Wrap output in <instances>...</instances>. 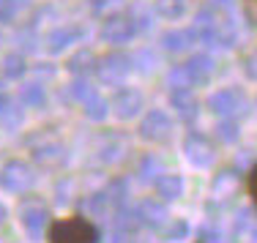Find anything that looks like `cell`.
Masks as SVG:
<instances>
[{
	"label": "cell",
	"mask_w": 257,
	"mask_h": 243,
	"mask_svg": "<svg viewBox=\"0 0 257 243\" xmlns=\"http://www.w3.org/2000/svg\"><path fill=\"white\" fill-rule=\"evenodd\" d=\"M47 243H99V227L85 216H63L47 224Z\"/></svg>",
	"instance_id": "cell-1"
},
{
	"label": "cell",
	"mask_w": 257,
	"mask_h": 243,
	"mask_svg": "<svg viewBox=\"0 0 257 243\" xmlns=\"http://www.w3.org/2000/svg\"><path fill=\"white\" fill-rule=\"evenodd\" d=\"M137 36V28H134V20L128 14H115L104 17L101 28H99V39L104 44H112V47H120V44H128V41Z\"/></svg>",
	"instance_id": "cell-2"
},
{
	"label": "cell",
	"mask_w": 257,
	"mask_h": 243,
	"mask_svg": "<svg viewBox=\"0 0 257 243\" xmlns=\"http://www.w3.org/2000/svg\"><path fill=\"white\" fill-rule=\"evenodd\" d=\"M132 58H128L126 52H109L99 58V66H96V71H99V77L104 82H120L123 77L132 71Z\"/></svg>",
	"instance_id": "cell-3"
},
{
	"label": "cell",
	"mask_w": 257,
	"mask_h": 243,
	"mask_svg": "<svg viewBox=\"0 0 257 243\" xmlns=\"http://www.w3.org/2000/svg\"><path fill=\"white\" fill-rule=\"evenodd\" d=\"M79 36H82V30L74 28V25L55 28V30H50V33H47L44 47H47V52H50V55H60L63 50H69L71 44H77Z\"/></svg>",
	"instance_id": "cell-4"
},
{
	"label": "cell",
	"mask_w": 257,
	"mask_h": 243,
	"mask_svg": "<svg viewBox=\"0 0 257 243\" xmlns=\"http://www.w3.org/2000/svg\"><path fill=\"white\" fill-rule=\"evenodd\" d=\"M112 104H115V112H118L120 118H132V115L143 107V96L134 88H120L118 93H115Z\"/></svg>",
	"instance_id": "cell-5"
},
{
	"label": "cell",
	"mask_w": 257,
	"mask_h": 243,
	"mask_svg": "<svg viewBox=\"0 0 257 243\" xmlns=\"http://www.w3.org/2000/svg\"><path fill=\"white\" fill-rule=\"evenodd\" d=\"M192 44H197V36H194V30H167V33L162 36V47L167 52H186Z\"/></svg>",
	"instance_id": "cell-6"
},
{
	"label": "cell",
	"mask_w": 257,
	"mask_h": 243,
	"mask_svg": "<svg viewBox=\"0 0 257 243\" xmlns=\"http://www.w3.org/2000/svg\"><path fill=\"white\" fill-rule=\"evenodd\" d=\"M213 58L208 52H200V55H192V58L186 60V69H189V77H192V82H208L213 74Z\"/></svg>",
	"instance_id": "cell-7"
},
{
	"label": "cell",
	"mask_w": 257,
	"mask_h": 243,
	"mask_svg": "<svg viewBox=\"0 0 257 243\" xmlns=\"http://www.w3.org/2000/svg\"><path fill=\"white\" fill-rule=\"evenodd\" d=\"M96 66H99V58H96V52L90 50V47H79V50L66 60V69H69L71 74H88Z\"/></svg>",
	"instance_id": "cell-8"
},
{
	"label": "cell",
	"mask_w": 257,
	"mask_h": 243,
	"mask_svg": "<svg viewBox=\"0 0 257 243\" xmlns=\"http://www.w3.org/2000/svg\"><path fill=\"white\" fill-rule=\"evenodd\" d=\"M186 11H189V0H154V14L167 22L181 20Z\"/></svg>",
	"instance_id": "cell-9"
},
{
	"label": "cell",
	"mask_w": 257,
	"mask_h": 243,
	"mask_svg": "<svg viewBox=\"0 0 257 243\" xmlns=\"http://www.w3.org/2000/svg\"><path fill=\"white\" fill-rule=\"evenodd\" d=\"M3 74L6 77H11V80H17V77H22L28 71V60H25V55L22 52H9V55H3Z\"/></svg>",
	"instance_id": "cell-10"
},
{
	"label": "cell",
	"mask_w": 257,
	"mask_h": 243,
	"mask_svg": "<svg viewBox=\"0 0 257 243\" xmlns=\"http://www.w3.org/2000/svg\"><path fill=\"white\" fill-rule=\"evenodd\" d=\"M28 9V0H0V25H11Z\"/></svg>",
	"instance_id": "cell-11"
},
{
	"label": "cell",
	"mask_w": 257,
	"mask_h": 243,
	"mask_svg": "<svg viewBox=\"0 0 257 243\" xmlns=\"http://www.w3.org/2000/svg\"><path fill=\"white\" fill-rule=\"evenodd\" d=\"M238 101H241V93H238V90H219L211 99V107L216 109V112H230Z\"/></svg>",
	"instance_id": "cell-12"
},
{
	"label": "cell",
	"mask_w": 257,
	"mask_h": 243,
	"mask_svg": "<svg viewBox=\"0 0 257 243\" xmlns=\"http://www.w3.org/2000/svg\"><path fill=\"white\" fill-rule=\"evenodd\" d=\"M120 3H123V0H90V11L99 14V17H109L120 9Z\"/></svg>",
	"instance_id": "cell-13"
},
{
	"label": "cell",
	"mask_w": 257,
	"mask_h": 243,
	"mask_svg": "<svg viewBox=\"0 0 257 243\" xmlns=\"http://www.w3.org/2000/svg\"><path fill=\"white\" fill-rule=\"evenodd\" d=\"M170 82H173V88H189V85H194L192 77H189L186 63H178L173 71H170Z\"/></svg>",
	"instance_id": "cell-14"
},
{
	"label": "cell",
	"mask_w": 257,
	"mask_h": 243,
	"mask_svg": "<svg viewBox=\"0 0 257 243\" xmlns=\"http://www.w3.org/2000/svg\"><path fill=\"white\" fill-rule=\"evenodd\" d=\"M128 17L134 20V28H137V33H140V30H151V25H154V22H151V20H154V17H151V11L140 9V6H137V9H134Z\"/></svg>",
	"instance_id": "cell-15"
},
{
	"label": "cell",
	"mask_w": 257,
	"mask_h": 243,
	"mask_svg": "<svg viewBox=\"0 0 257 243\" xmlns=\"http://www.w3.org/2000/svg\"><path fill=\"white\" fill-rule=\"evenodd\" d=\"M22 99L30 101V104H41V99H44L41 85H25V88H22Z\"/></svg>",
	"instance_id": "cell-16"
},
{
	"label": "cell",
	"mask_w": 257,
	"mask_h": 243,
	"mask_svg": "<svg viewBox=\"0 0 257 243\" xmlns=\"http://www.w3.org/2000/svg\"><path fill=\"white\" fill-rule=\"evenodd\" d=\"M246 194H249V199L257 205V164L249 169V175H246Z\"/></svg>",
	"instance_id": "cell-17"
},
{
	"label": "cell",
	"mask_w": 257,
	"mask_h": 243,
	"mask_svg": "<svg viewBox=\"0 0 257 243\" xmlns=\"http://www.w3.org/2000/svg\"><path fill=\"white\" fill-rule=\"evenodd\" d=\"M243 14L252 28H257V0H243Z\"/></svg>",
	"instance_id": "cell-18"
},
{
	"label": "cell",
	"mask_w": 257,
	"mask_h": 243,
	"mask_svg": "<svg viewBox=\"0 0 257 243\" xmlns=\"http://www.w3.org/2000/svg\"><path fill=\"white\" fill-rule=\"evenodd\" d=\"M235 3H238V0H208V6H211V9L224 11V14H230V11L235 9Z\"/></svg>",
	"instance_id": "cell-19"
},
{
	"label": "cell",
	"mask_w": 257,
	"mask_h": 243,
	"mask_svg": "<svg viewBox=\"0 0 257 243\" xmlns=\"http://www.w3.org/2000/svg\"><path fill=\"white\" fill-rule=\"evenodd\" d=\"M90 109H88V115H93V118H101L104 115V101L101 99H93V104H88Z\"/></svg>",
	"instance_id": "cell-20"
},
{
	"label": "cell",
	"mask_w": 257,
	"mask_h": 243,
	"mask_svg": "<svg viewBox=\"0 0 257 243\" xmlns=\"http://www.w3.org/2000/svg\"><path fill=\"white\" fill-rule=\"evenodd\" d=\"M246 74L252 77V80H257V55H249L246 58Z\"/></svg>",
	"instance_id": "cell-21"
},
{
	"label": "cell",
	"mask_w": 257,
	"mask_h": 243,
	"mask_svg": "<svg viewBox=\"0 0 257 243\" xmlns=\"http://www.w3.org/2000/svg\"><path fill=\"white\" fill-rule=\"evenodd\" d=\"M71 90H74V96H90V88H88V82H74L71 85Z\"/></svg>",
	"instance_id": "cell-22"
},
{
	"label": "cell",
	"mask_w": 257,
	"mask_h": 243,
	"mask_svg": "<svg viewBox=\"0 0 257 243\" xmlns=\"http://www.w3.org/2000/svg\"><path fill=\"white\" fill-rule=\"evenodd\" d=\"M3 44H6V39H3V33H0V50H3Z\"/></svg>",
	"instance_id": "cell-23"
}]
</instances>
